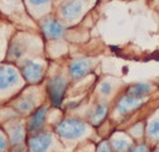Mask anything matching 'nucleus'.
I'll list each match as a JSON object with an SVG mask.
<instances>
[{"mask_svg":"<svg viewBox=\"0 0 159 152\" xmlns=\"http://www.w3.org/2000/svg\"><path fill=\"white\" fill-rule=\"evenodd\" d=\"M86 131V124L80 119H65L57 126V133L65 138H77Z\"/></svg>","mask_w":159,"mask_h":152,"instance_id":"obj_1","label":"nucleus"},{"mask_svg":"<svg viewBox=\"0 0 159 152\" xmlns=\"http://www.w3.org/2000/svg\"><path fill=\"white\" fill-rule=\"evenodd\" d=\"M66 89H67V81L62 76H56V78H53L48 83L47 91L49 95V99L54 107H58L62 103Z\"/></svg>","mask_w":159,"mask_h":152,"instance_id":"obj_2","label":"nucleus"},{"mask_svg":"<svg viewBox=\"0 0 159 152\" xmlns=\"http://www.w3.org/2000/svg\"><path fill=\"white\" fill-rule=\"evenodd\" d=\"M22 74L24 79L28 80L29 83H37L42 79L43 66L34 61H25V64L22 67Z\"/></svg>","mask_w":159,"mask_h":152,"instance_id":"obj_3","label":"nucleus"},{"mask_svg":"<svg viewBox=\"0 0 159 152\" xmlns=\"http://www.w3.org/2000/svg\"><path fill=\"white\" fill-rule=\"evenodd\" d=\"M91 70V61L86 59L75 60L70 66V75L72 79H81Z\"/></svg>","mask_w":159,"mask_h":152,"instance_id":"obj_4","label":"nucleus"},{"mask_svg":"<svg viewBox=\"0 0 159 152\" xmlns=\"http://www.w3.org/2000/svg\"><path fill=\"white\" fill-rule=\"evenodd\" d=\"M42 31L47 38H49V40H56V38L62 37L65 28L57 21H54V19H47L42 24Z\"/></svg>","mask_w":159,"mask_h":152,"instance_id":"obj_5","label":"nucleus"},{"mask_svg":"<svg viewBox=\"0 0 159 152\" xmlns=\"http://www.w3.org/2000/svg\"><path fill=\"white\" fill-rule=\"evenodd\" d=\"M52 143L51 135H38L29 140V147L33 152H46Z\"/></svg>","mask_w":159,"mask_h":152,"instance_id":"obj_6","label":"nucleus"},{"mask_svg":"<svg viewBox=\"0 0 159 152\" xmlns=\"http://www.w3.org/2000/svg\"><path fill=\"white\" fill-rule=\"evenodd\" d=\"M18 80V74L13 67H0V89H7L15 84Z\"/></svg>","mask_w":159,"mask_h":152,"instance_id":"obj_7","label":"nucleus"},{"mask_svg":"<svg viewBox=\"0 0 159 152\" xmlns=\"http://www.w3.org/2000/svg\"><path fill=\"white\" fill-rule=\"evenodd\" d=\"M82 9V2L81 0H66L61 7V13L67 19H73L77 17Z\"/></svg>","mask_w":159,"mask_h":152,"instance_id":"obj_8","label":"nucleus"},{"mask_svg":"<svg viewBox=\"0 0 159 152\" xmlns=\"http://www.w3.org/2000/svg\"><path fill=\"white\" fill-rule=\"evenodd\" d=\"M142 103H143V100L134 99L131 97L125 95V97H123L120 100H119V103H117V112L120 114H126V113L139 108L142 105Z\"/></svg>","mask_w":159,"mask_h":152,"instance_id":"obj_9","label":"nucleus"},{"mask_svg":"<svg viewBox=\"0 0 159 152\" xmlns=\"http://www.w3.org/2000/svg\"><path fill=\"white\" fill-rule=\"evenodd\" d=\"M152 90V86L149 84H135V85H131L128 91H126V95L128 97H131L134 99H139V100H143L147 95L150 93Z\"/></svg>","mask_w":159,"mask_h":152,"instance_id":"obj_10","label":"nucleus"},{"mask_svg":"<svg viewBox=\"0 0 159 152\" xmlns=\"http://www.w3.org/2000/svg\"><path fill=\"white\" fill-rule=\"evenodd\" d=\"M46 114H47V109L46 108L38 109L33 114V117L29 119V123H28L29 132H35V131L42 128V126L44 124V121H46Z\"/></svg>","mask_w":159,"mask_h":152,"instance_id":"obj_11","label":"nucleus"},{"mask_svg":"<svg viewBox=\"0 0 159 152\" xmlns=\"http://www.w3.org/2000/svg\"><path fill=\"white\" fill-rule=\"evenodd\" d=\"M106 110H107V108L105 105H97L91 114V122L93 124H98L106 116Z\"/></svg>","mask_w":159,"mask_h":152,"instance_id":"obj_12","label":"nucleus"},{"mask_svg":"<svg viewBox=\"0 0 159 152\" xmlns=\"http://www.w3.org/2000/svg\"><path fill=\"white\" fill-rule=\"evenodd\" d=\"M148 135L150 138L159 141V119H155L150 123V126L148 128Z\"/></svg>","mask_w":159,"mask_h":152,"instance_id":"obj_13","label":"nucleus"},{"mask_svg":"<svg viewBox=\"0 0 159 152\" xmlns=\"http://www.w3.org/2000/svg\"><path fill=\"white\" fill-rule=\"evenodd\" d=\"M23 136H24V132H23V128L20 126H16L13 128L11 131V142L14 145L19 143L22 140H23Z\"/></svg>","mask_w":159,"mask_h":152,"instance_id":"obj_14","label":"nucleus"},{"mask_svg":"<svg viewBox=\"0 0 159 152\" xmlns=\"http://www.w3.org/2000/svg\"><path fill=\"white\" fill-rule=\"evenodd\" d=\"M112 146H114V150L116 152H126L130 147V143L128 141H124V140H116L112 142Z\"/></svg>","mask_w":159,"mask_h":152,"instance_id":"obj_15","label":"nucleus"},{"mask_svg":"<svg viewBox=\"0 0 159 152\" xmlns=\"http://www.w3.org/2000/svg\"><path fill=\"white\" fill-rule=\"evenodd\" d=\"M32 107H33V103H32V100H29V99H22V100H19V102L16 103V108H18L19 110H22V112H27V110H29Z\"/></svg>","mask_w":159,"mask_h":152,"instance_id":"obj_16","label":"nucleus"},{"mask_svg":"<svg viewBox=\"0 0 159 152\" xmlns=\"http://www.w3.org/2000/svg\"><path fill=\"white\" fill-rule=\"evenodd\" d=\"M23 53V48L20 47V45H13L10 48V55H13L14 57H20V55Z\"/></svg>","mask_w":159,"mask_h":152,"instance_id":"obj_17","label":"nucleus"},{"mask_svg":"<svg viewBox=\"0 0 159 152\" xmlns=\"http://www.w3.org/2000/svg\"><path fill=\"white\" fill-rule=\"evenodd\" d=\"M101 93L102 94H105V95H107V94H110V91H111V85L109 84V83H102L101 84Z\"/></svg>","mask_w":159,"mask_h":152,"instance_id":"obj_18","label":"nucleus"},{"mask_svg":"<svg viewBox=\"0 0 159 152\" xmlns=\"http://www.w3.org/2000/svg\"><path fill=\"white\" fill-rule=\"evenodd\" d=\"M131 152H149V150H148V147H147L145 145H142V146H136V147H134Z\"/></svg>","mask_w":159,"mask_h":152,"instance_id":"obj_19","label":"nucleus"},{"mask_svg":"<svg viewBox=\"0 0 159 152\" xmlns=\"http://www.w3.org/2000/svg\"><path fill=\"white\" fill-rule=\"evenodd\" d=\"M5 148H7V140L3 136H0V152H3Z\"/></svg>","mask_w":159,"mask_h":152,"instance_id":"obj_20","label":"nucleus"},{"mask_svg":"<svg viewBox=\"0 0 159 152\" xmlns=\"http://www.w3.org/2000/svg\"><path fill=\"white\" fill-rule=\"evenodd\" d=\"M29 2H30L32 4H34V5H39V4H46V3H48L49 0H29Z\"/></svg>","mask_w":159,"mask_h":152,"instance_id":"obj_21","label":"nucleus"},{"mask_svg":"<svg viewBox=\"0 0 159 152\" xmlns=\"http://www.w3.org/2000/svg\"><path fill=\"white\" fill-rule=\"evenodd\" d=\"M98 152H111V151H110L109 146L106 143H104V145L100 146V148H98Z\"/></svg>","mask_w":159,"mask_h":152,"instance_id":"obj_22","label":"nucleus"},{"mask_svg":"<svg viewBox=\"0 0 159 152\" xmlns=\"http://www.w3.org/2000/svg\"><path fill=\"white\" fill-rule=\"evenodd\" d=\"M157 152H159V150H158V151H157Z\"/></svg>","mask_w":159,"mask_h":152,"instance_id":"obj_23","label":"nucleus"}]
</instances>
